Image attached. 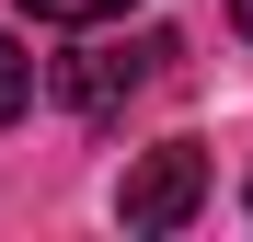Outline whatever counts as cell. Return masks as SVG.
Wrapping results in <instances>:
<instances>
[{
  "instance_id": "1",
  "label": "cell",
  "mask_w": 253,
  "mask_h": 242,
  "mask_svg": "<svg viewBox=\"0 0 253 242\" xmlns=\"http://www.w3.org/2000/svg\"><path fill=\"white\" fill-rule=\"evenodd\" d=\"M196 196H207V150H196V139H161V150L126 161L115 219H126V231H184V219H196Z\"/></svg>"
},
{
  "instance_id": "2",
  "label": "cell",
  "mask_w": 253,
  "mask_h": 242,
  "mask_svg": "<svg viewBox=\"0 0 253 242\" xmlns=\"http://www.w3.org/2000/svg\"><path fill=\"white\" fill-rule=\"evenodd\" d=\"M173 58H184L173 35H126V47H92V58H58V104H69V115H92V127H104V115H115L126 93H138V81H161Z\"/></svg>"
},
{
  "instance_id": "3",
  "label": "cell",
  "mask_w": 253,
  "mask_h": 242,
  "mask_svg": "<svg viewBox=\"0 0 253 242\" xmlns=\"http://www.w3.org/2000/svg\"><path fill=\"white\" fill-rule=\"evenodd\" d=\"M23 104H35V58L12 47V35H0V127H12V115H23Z\"/></svg>"
},
{
  "instance_id": "4",
  "label": "cell",
  "mask_w": 253,
  "mask_h": 242,
  "mask_svg": "<svg viewBox=\"0 0 253 242\" xmlns=\"http://www.w3.org/2000/svg\"><path fill=\"white\" fill-rule=\"evenodd\" d=\"M23 12H35V23H115L126 0H23Z\"/></svg>"
},
{
  "instance_id": "5",
  "label": "cell",
  "mask_w": 253,
  "mask_h": 242,
  "mask_svg": "<svg viewBox=\"0 0 253 242\" xmlns=\"http://www.w3.org/2000/svg\"><path fill=\"white\" fill-rule=\"evenodd\" d=\"M230 23H242V35H253V0H230Z\"/></svg>"
}]
</instances>
